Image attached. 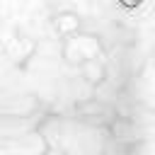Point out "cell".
Here are the masks:
<instances>
[{
  "label": "cell",
  "mask_w": 155,
  "mask_h": 155,
  "mask_svg": "<svg viewBox=\"0 0 155 155\" xmlns=\"http://www.w3.org/2000/svg\"><path fill=\"white\" fill-rule=\"evenodd\" d=\"M119 2H121L124 7H128V10H133V7H138L143 0H119Z\"/></svg>",
  "instance_id": "cell-1"
}]
</instances>
